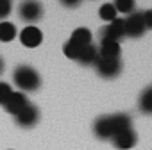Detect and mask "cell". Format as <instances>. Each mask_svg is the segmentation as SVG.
<instances>
[{
	"label": "cell",
	"mask_w": 152,
	"mask_h": 150,
	"mask_svg": "<svg viewBox=\"0 0 152 150\" xmlns=\"http://www.w3.org/2000/svg\"><path fill=\"white\" fill-rule=\"evenodd\" d=\"M81 50H83V47L81 45H77V43H73V41H66L64 43V47H63V52H64V55L68 57V59H73V61H77L79 59V55H81Z\"/></svg>",
	"instance_id": "cell-17"
},
{
	"label": "cell",
	"mask_w": 152,
	"mask_h": 150,
	"mask_svg": "<svg viewBox=\"0 0 152 150\" xmlns=\"http://www.w3.org/2000/svg\"><path fill=\"white\" fill-rule=\"evenodd\" d=\"M11 95H13L11 86H9L7 82H2V81H0V106H4V104L9 100Z\"/></svg>",
	"instance_id": "cell-19"
},
{
	"label": "cell",
	"mask_w": 152,
	"mask_h": 150,
	"mask_svg": "<svg viewBox=\"0 0 152 150\" xmlns=\"http://www.w3.org/2000/svg\"><path fill=\"white\" fill-rule=\"evenodd\" d=\"M116 13H124V15H131L136 9V0H115L113 2Z\"/></svg>",
	"instance_id": "cell-16"
},
{
	"label": "cell",
	"mask_w": 152,
	"mask_h": 150,
	"mask_svg": "<svg viewBox=\"0 0 152 150\" xmlns=\"http://www.w3.org/2000/svg\"><path fill=\"white\" fill-rule=\"evenodd\" d=\"M4 66H6V64H4V59H2V57H0V73H2V71H4Z\"/></svg>",
	"instance_id": "cell-23"
},
{
	"label": "cell",
	"mask_w": 152,
	"mask_h": 150,
	"mask_svg": "<svg viewBox=\"0 0 152 150\" xmlns=\"http://www.w3.org/2000/svg\"><path fill=\"white\" fill-rule=\"evenodd\" d=\"M18 16L25 23H36L43 16V6L39 0H22L18 6Z\"/></svg>",
	"instance_id": "cell-2"
},
{
	"label": "cell",
	"mask_w": 152,
	"mask_h": 150,
	"mask_svg": "<svg viewBox=\"0 0 152 150\" xmlns=\"http://www.w3.org/2000/svg\"><path fill=\"white\" fill-rule=\"evenodd\" d=\"M91 31L86 29V27H79V29H75L70 36V41L73 43H77L81 47H86V45H91Z\"/></svg>",
	"instance_id": "cell-12"
},
{
	"label": "cell",
	"mask_w": 152,
	"mask_h": 150,
	"mask_svg": "<svg viewBox=\"0 0 152 150\" xmlns=\"http://www.w3.org/2000/svg\"><path fill=\"white\" fill-rule=\"evenodd\" d=\"M18 31L15 27V23L11 22H0V41L2 43H9L16 38Z\"/></svg>",
	"instance_id": "cell-15"
},
{
	"label": "cell",
	"mask_w": 152,
	"mask_h": 150,
	"mask_svg": "<svg viewBox=\"0 0 152 150\" xmlns=\"http://www.w3.org/2000/svg\"><path fill=\"white\" fill-rule=\"evenodd\" d=\"M16 123L23 129H29V127H34L38 122H39V109L34 106V104H27L16 116H15Z\"/></svg>",
	"instance_id": "cell-5"
},
{
	"label": "cell",
	"mask_w": 152,
	"mask_h": 150,
	"mask_svg": "<svg viewBox=\"0 0 152 150\" xmlns=\"http://www.w3.org/2000/svg\"><path fill=\"white\" fill-rule=\"evenodd\" d=\"M20 41L23 47L27 48H36L41 45L43 41V32L36 27V25H27L25 29H22L20 32Z\"/></svg>",
	"instance_id": "cell-7"
},
{
	"label": "cell",
	"mask_w": 152,
	"mask_h": 150,
	"mask_svg": "<svg viewBox=\"0 0 152 150\" xmlns=\"http://www.w3.org/2000/svg\"><path fill=\"white\" fill-rule=\"evenodd\" d=\"M136 143H138V134L132 129H127V130H124L113 138V145L118 150H129V148L136 146Z\"/></svg>",
	"instance_id": "cell-9"
},
{
	"label": "cell",
	"mask_w": 152,
	"mask_h": 150,
	"mask_svg": "<svg viewBox=\"0 0 152 150\" xmlns=\"http://www.w3.org/2000/svg\"><path fill=\"white\" fill-rule=\"evenodd\" d=\"M124 25H125V36H129V38H140L147 31L143 25L141 13H138V11L127 15V18L124 20Z\"/></svg>",
	"instance_id": "cell-6"
},
{
	"label": "cell",
	"mask_w": 152,
	"mask_h": 150,
	"mask_svg": "<svg viewBox=\"0 0 152 150\" xmlns=\"http://www.w3.org/2000/svg\"><path fill=\"white\" fill-rule=\"evenodd\" d=\"M11 0H0V20L4 22V18L11 15Z\"/></svg>",
	"instance_id": "cell-20"
},
{
	"label": "cell",
	"mask_w": 152,
	"mask_h": 150,
	"mask_svg": "<svg viewBox=\"0 0 152 150\" xmlns=\"http://www.w3.org/2000/svg\"><path fill=\"white\" fill-rule=\"evenodd\" d=\"M138 107L143 114L152 116V86H148L141 91L140 100H138Z\"/></svg>",
	"instance_id": "cell-14"
},
{
	"label": "cell",
	"mask_w": 152,
	"mask_h": 150,
	"mask_svg": "<svg viewBox=\"0 0 152 150\" xmlns=\"http://www.w3.org/2000/svg\"><path fill=\"white\" fill-rule=\"evenodd\" d=\"M95 70L102 79H115L122 71V61L120 59H107V57H97Z\"/></svg>",
	"instance_id": "cell-3"
},
{
	"label": "cell",
	"mask_w": 152,
	"mask_h": 150,
	"mask_svg": "<svg viewBox=\"0 0 152 150\" xmlns=\"http://www.w3.org/2000/svg\"><path fill=\"white\" fill-rule=\"evenodd\" d=\"M141 18H143V25L147 31H152V9H147L145 13H141Z\"/></svg>",
	"instance_id": "cell-21"
},
{
	"label": "cell",
	"mask_w": 152,
	"mask_h": 150,
	"mask_svg": "<svg viewBox=\"0 0 152 150\" xmlns=\"http://www.w3.org/2000/svg\"><path fill=\"white\" fill-rule=\"evenodd\" d=\"M99 16H100V20L111 23L113 20H116V9H115V6H113V4H104V6H100Z\"/></svg>",
	"instance_id": "cell-18"
},
{
	"label": "cell",
	"mask_w": 152,
	"mask_h": 150,
	"mask_svg": "<svg viewBox=\"0 0 152 150\" xmlns=\"http://www.w3.org/2000/svg\"><path fill=\"white\" fill-rule=\"evenodd\" d=\"M99 50V57H107V59H120V43L111 41V39H102Z\"/></svg>",
	"instance_id": "cell-11"
},
{
	"label": "cell",
	"mask_w": 152,
	"mask_h": 150,
	"mask_svg": "<svg viewBox=\"0 0 152 150\" xmlns=\"http://www.w3.org/2000/svg\"><path fill=\"white\" fill-rule=\"evenodd\" d=\"M27 104H29V100H27V97L22 91H13V95L9 97V100L4 104V109H6V113L16 116Z\"/></svg>",
	"instance_id": "cell-10"
},
{
	"label": "cell",
	"mask_w": 152,
	"mask_h": 150,
	"mask_svg": "<svg viewBox=\"0 0 152 150\" xmlns=\"http://www.w3.org/2000/svg\"><path fill=\"white\" fill-rule=\"evenodd\" d=\"M99 34H100V41H102V39H111V41L120 43V39L125 38V25H124V20H122V18L113 20L111 23L104 25V27L99 31Z\"/></svg>",
	"instance_id": "cell-4"
},
{
	"label": "cell",
	"mask_w": 152,
	"mask_h": 150,
	"mask_svg": "<svg viewBox=\"0 0 152 150\" xmlns=\"http://www.w3.org/2000/svg\"><path fill=\"white\" fill-rule=\"evenodd\" d=\"M59 2H61L64 7H70V9H73V7H77V6L81 4V0H59Z\"/></svg>",
	"instance_id": "cell-22"
},
{
	"label": "cell",
	"mask_w": 152,
	"mask_h": 150,
	"mask_svg": "<svg viewBox=\"0 0 152 150\" xmlns=\"http://www.w3.org/2000/svg\"><path fill=\"white\" fill-rule=\"evenodd\" d=\"M13 81L22 91H36L41 86V77L39 73L29 66V64H20L13 71Z\"/></svg>",
	"instance_id": "cell-1"
},
{
	"label": "cell",
	"mask_w": 152,
	"mask_h": 150,
	"mask_svg": "<svg viewBox=\"0 0 152 150\" xmlns=\"http://www.w3.org/2000/svg\"><path fill=\"white\" fill-rule=\"evenodd\" d=\"M97 57H99V50H97V47H95V45H86V47H83L81 55H79L77 61H79L81 64H84V66H90V64H95Z\"/></svg>",
	"instance_id": "cell-13"
},
{
	"label": "cell",
	"mask_w": 152,
	"mask_h": 150,
	"mask_svg": "<svg viewBox=\"0 0 152 150\" xmlns=\"http://www.w3.org/2000/svg\"><path fill=\"white\" fill-rule=\"evenodd\" d=\"M93 132L99 139H111L115 136V130L111 125V116H99L93 123Z\"/></svg>",
	"instance_id": "cell-8"
}]
</instances>
